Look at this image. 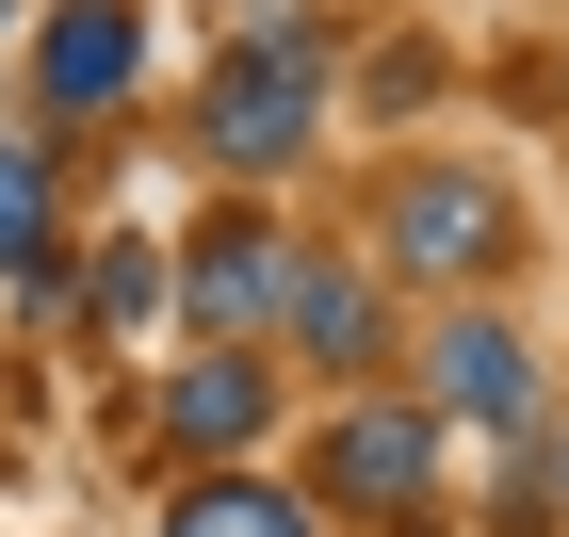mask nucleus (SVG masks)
I'll list each match as a JSON object with an SVG mask.
<instances>
[{
	"instance_id": "obj_3",
	"label": "nucleus",
	"mask_w": 569,
	"mask_h": 537,
	"mask_svg": "<svg viewBox=\"0 0 569 537\" xmlns=\"http://www.w3.org/2000/svg\"><path fill=\"white\" fill-rule=\"evenodd\" d=\"M309 115H326V82H309V33H244L212 66V82H196V147H212V163H293L309 147Z\"/></svg>"
},
{
	"instance_id": "obj_11",
	"label": "nucleus",
	"mask_w": 569,
	"mask_h": 537,
	"mask_svg": "<svg viewBox=\"0 0 569 537\" xmlns=\"http://www.w3.org/2000/svg\"><path fill=\"white\" fill-rule=\"evenodd\" d=\"M163 310H179L163 245H98V277H82V326H98V342H131V326H163Z\"/></svg>"
},
{
	"instance_id": "obj_1",
	"label": "nucleus",
	"mask_w": 569,
	"mask_h": 537,
	"mask_svg": "<svg viewBox=\"0 0 569 537\" xmlns=\"http://www.w3.org/2000/svg\"><path fill=\"white\" fill-rule=\"evenodd\" d=\"M375 245H391L407 277H456V294H488V277L521 261V196L488 163H391V196H375Z\"/></svg>"
},
{
	"instance_id": "obj_6",
	"label": "nucleus",
	"mask_w": 569,
	"mask_h": 537,
	"mask_svg": "<svg viewBox=\"0 0 569 537\" xmlns=\"http://www.w3.org/2000/svg\"><path fill=\"white\" fill-rule=\"evenodd\" d=\"M147 424H163L179 456H212V473H228V456H261V424H277V375H261V342H196V358L163 375V407H147Z\"/></svg>"
},
{
	"instance_id": "obj_8",
	"label": "nucleus",
	"mask_w": 569,
	"mask_h": 537,
	"mask_svg": "<svg viewBox=\"0 0 569 537\" xmlns=\"http://www.w3.org/2000/svg\"><path fill=\"white\" fill-rule=\"evenodd\" d=\"M277 326L358 375V358H375V277H358V261H293V310H277Z\"/></svg>"
},
{
	"instance_id": "obj_10",
	"label": "nucleus",
	"mask_w": 569,
	"mask_h": 537,
	"mask_svg": "<svg viewBox=\"0 0 569 537\" xmlns=\"http://www.w3.org/2000/svg\"><path fill=\"white\" fill-rule=\"evenodd\" d=\"M49 261H66V245H49V147H0V277L49 294Z\"/></svg>"
},
{
	"instance_id": "obj_2",
	"label": "nucleus",
	"mask_w": 569,
	"mask_h": 537,
	"mask_svg": "<svg viewBox=\"0 0 569 537\" xmlns=\"http://www.w3.org/2000/svg\"><path fill=\"white\" fill-rule=\"evenodd\" d=\"M309 489L342 505V521H375V537H423V505H439V407L358 391L342 424H326V456H309Z\"/></svg>"
},
{
	"instance_id": "obj_5",
	"label": "nucleus",
	"mask_w": 569,
	"mask_h": 537,
	"mask_svg": "<svg viewBox=\"0 0 569 537\" xmlns=\"http://www.w3.org/2000/svg\"><path fill=\"white\" fill-rule=\"evenodd\" d=\"M131 82H147V0H66V17L33 33V98H49V131L114 115Z\"/></svg>"
},
{
	"instance_id": "obj_7",
	"label": "nucleus",
	"mask_w": 569,
	"mask_h": 537,
	"mask_svg": "<svg viewBox=\"0 0 569 537\" xmlns=\"http://www.w3.org/2000/svg\"><path fill=\"white\" fill-rule=\"evenodd\" d=\"M423 375H439V407H456V424H505V440L553 407V391H537V342H521L505 310H456V326L423 342Z\"/></svg>"
},
{
	"instance_id": "obj_9",
	"label": "nucleus",
	"mask_w": 569,
	"mask_h": 537,
	"mask_svg": "<svg viewBox=\"0 0 569 537\" xmlns=\"http://www.w3.org/2000/svg\"><path fill=\"white\" fill-rule=\"evenodd\" d=\"M163 537H309V505H293V489H261V473H196Z\"/></svg>"
},
{
	"instance_id": "obj_4",
	"label": "nucleus",
	"mask_w": 569,
	"mask_h": 537,
	"mask_svg": "<svg viewBox=\"0 0 569 537\" xmlns=\"http://www.w3.org/2000/svg\"><path fill=\"white\" fill-rule=\"evenodd\" d=\"M293 228H261V212H212L196 245H179V310H196V342H261L277 310H293Z\"/></svg>"
}]
</instances>
